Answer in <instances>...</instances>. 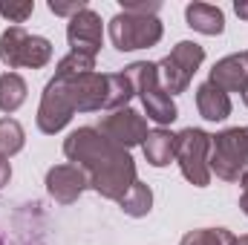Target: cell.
Returning a JSON list of instances; mask_svg holds the SVG:
<instances>
[{
	"label": "cell",
	"mask_w": 248,
	"mask_h": 245,
	"mask_svg": "<svg viewBox=\"0 0 248 245\" xmlns=\"http://www.w3.org/2000/svg\"><path fill=\"white\" fill-rule=\"evenodd\" d=\"M0 245H3V240H0Z\"/></svg>",
	"instance_id": "31"
},
{
	"label": "cell",
	"mask_w": 248,
	"mask_h": 245,
	"mask_svg": "<svg viewBox=\"0 0 248 245\" xmlns=\"http://www.w3.org/2000/svg\"><path fill=\"white\" fill-rule=\"evenodd\" d=\"M122 6H124L122 12H130V15H150V17H156V12H159V3H156V0H153V3H144V0H124Z\"/></svg>",
	"instance_id": "24"
},
{
	"label": "cell",
	"mask_w": 248,
	"mask_h": 245,
	"mask_svg": "<svg viewBox=\"0 0 248 245\" xmlns=\"http://www.w3.org/2000/svg\"><path fill=\"white\" fill-rule=\"evenodd\" d=\"M240 184H243V193H240V208H243V214L248 216V168H246V173L240 176Z\"/></svg>",
	"instance_id": "26"
},
{
	"label": "cell",
	"mask_w": 248,
	"mask_h": 245,
	"mask_svg": "<svg viewBox=\"0 0 248 245\" xmlns=\"http://www.w3.org/2000/svg\"><path fill=\"white\" fill-rule=\"evenodd\" d=\"M87 187L90 184H87L84 170L75 165H55L46 170V193L61 205H72Z\"/></svg>",
	"instance_id": "12"
},
{
	"label": "cell",
	"mask_w": 248,
	"mask_h": 245,
	"mask_svg": "<svg viewBox=\"0 0 248 245\" xmlns=\"http://www.w3.org/2000/svg\"><path fill=\"white\" fill-rule=\"evenodd\" d=\"M122 205V211L127 216H133V219H141V216H147L150 211H153V190H150V184L139 182L124 193V199L119 202Z\"/></svg>",
	"instance_id": "18"
},
{
	"label": "cell",
	"mask_w": 248,
	"mask_h": 245,
	"mask_svg": "<svg viewBox=\"0 0 248 245\" xmlns=\"http://www.w3.org/2000/svg\"><path fill=\"white\" fill-rule=\"evenodd\" d=\"M107 81H110V98H107V110H124V107H130V101H133V95H136V87H133V81L127 78V72H107Z\"/></svg>",
	"instance_id": "19"
},
{
	"label": "cell",
	"mask_w": 248,
	"mask_h": 245,
	"mask_svg": "<svg viewBox=\"0 0 248 245\" xmlns=\"http://www.w3.org/2000/svg\"><path fill=\"white\" fill-rule=\"evenodd\" d=\"M246 55H248V52H246Z\"/></svg>",
	"instance_id": "32"
},
{
	"label": "cell",
	"mask_w": 248,
	"mask_h": 245,
	"mask_svg": "<svg viewBox=\"0 0 248 245\" xmlns=\"http://www.w3.org/2000/svg\"><path fill=\"white\" fill-rule=\"evenodd\" d=\"M95 130H98L101 136H107L110 141H116L119 147H124V150H130V147H136V144H144V138H147V133H150L144 116L136 113V110H130V107L116 110V113H110V116H101Z\"/></svg>",
	"instance_id": "9"
},
{
	"label": "cell",
	"mask_w": 248,
	"mask_h": 245,
	"mask_svg": "<svg viewBox=\"0 0 248 245\" xmlns=\"http://www.w3.org/2000/svg\"><path fill=\"white\" fill-rule=\"evenodd\" d=\"M179 245H237V237L228 228H196L187 231Z\"/></svg>",
	"instance_id": "21"
},
{
	"label": "cell",
	"mask_w": 248,
	"mask_h": 245,
	"mask_svg": "<svg viewBox=\"0 0 248 245\" xmlns=\"http://www.w3.org/2000/svg\"><path fill=\"white\" fill-rule=\"evenodd\" d=\"M0 61L9 69H17V66L44 69L52 61V44L41 35H29L23 26H9L0 35Z\"/></svg>",
	"instance_id": "4"
},
{
	"label": "cell",
	"mask_w": 248,
	"mask_h": 245,
	"mask_svg": "<svg viewBox=\"0 0 248 245\" xmlns=\"http://www.w3.org/2000/svg\"><path fill=\"white\" fill-rule=\"evenodd\" d=\"M243 104H246V107H248V87H246V90H243Z\"/></svg>",
	"instance_id": "30"
},
{
	"label": "cell",
	"mask_w": 248,
	"mask_h": 245,
	"mask_svg": "<svg viewBox=\"0 0 248 245\" xmlns=\"http://www.w3.org/2000/svg\"><path fill=\"white\" fill-rule=\"evenodd\" d=\"M211 176L222 182H240L248 168V130L246 127H228L217 136H211V153H208Z\"/></svg>",
	"instance_id": "3"
},
{
	"label": "cell",
	"mask_w": 248,
	"mask_h": 245,
	"mask_svg": "<svg viewBox=\"0 0 248 245\" xmlns=\"http://www.w3.org/2000/svg\"><path fill=\"white\" fill-rule=\"evenodd\" d=\"M208 81L214 87H219L222 92H243L248 87V55L240 52V55H228V58L217 61Z\"/></svg>",
	"instance_id": "13"
},
{
	"label": "cell",
	"mask_w": 248,
	"mask_h": 245,
	"mask_svg": "<svg viewBox=\"0 0 248 245\" xmlns=\"http://www.w3.org/2000/svg\"><path fill=\"white\" fill-rule=\"evenodd\" d=\"M63 156L69 159V165L84 170L87 184L95 193L113 202H122L124 193L139 179L130 150H124L107 136H101L95 127L72 130L63 141Z\"/></svg>",
	"instance_id": "1"
},
{
	"label": "cell",
	"mask_w": 248,
	"mask_h": 245,
	"mask_svg": "<svg viewBox=\"0 0 248 245\" xmlns=\"http://www.w3.org/2000/svg\"><path fill=\"white\" fill-rule=\"evenodd\" d=\"M185 20L199 35H222L225 32V15L219 6H211V3H187Z\"/></svg>",
	"instance_id": "16"
},
{
	"label": "cell",
	"mask_w": 248,
	"mask_h": 245,
	"mask_svg": "<svg viewBox=\"0 0 248 245\" xmlns=\"http://www.w3.org/2000/svg\"><path fill=\"white\" fill-rule=\"evenodd\" d=\"M202 61H205V46H199L196 41H179L170 49V55H165L159 61V81H162L165 92L170 98L185 92Z\"/></svg>",
	"instance_id": "6"
},
{
	"label": "cell",
	"mask_w": 248,
	"mask_h": 245,
	"mask_svg": "<svg viewBox=\"0 0 248 245\" xmlns=\"http://www.w3.org/2000/svg\"><path fill=\"white\" fill-rule=\"evenodd\" d=\"M110 41L119 52H136V49H150L162 41L165 26L159 17L150 15H130V12H119L110 26Z\"/></svg>",
	"instance_id": "5"
},
{
	"label": "cell",
	"mask_w": 248,
	"mask_h": 245,
	"mask_svg": "<svg viewBox=\"0 0 248 245\" xmlns=\"http://www.w3.org/2000/svg\"><path fill=\"white\" fill-rule=\"evenodd\" d=\"M66 41H69V52L95 58L98 49H101V41H104L101 15L87 6L84 12H78L75 17H69V23H66Z\"/></svg>",
	"instance_id": "11"
},
{
	"label": "cell",
	"mask_w": 248,
	"mask_h": 245,
	"mask_svg": "<svg viewBox=\"0 0 248 245\" xmlns=\"http://www.w3.org/2000/svg\"><path fill=\"white\" fill-rule=\"evenodd\" d=\"M141 150H144L147 165H153V168H168V165L176 159V136H173L170 130H165V127H156V130L147 133Z\"/></svg>",
	"instance_id": "15"
},
{
	"label": "cell",
	"mask_w": 248,
	"mask_h": 245,
	"mask_svg": "<svg viewBox=\"0 0 248 245\" xmlns=\"http://www.w3.org/2000/svg\"><path fill=\"white\" fill-rule=\"evenodd\" d=\"M234 12H237L243 20H248V3H243V0H240V3H234Z\"/></svg>",
	"instance_id": "28"
},
{
	"label": "cell",
	"mask_w": 248,
	"mask_h": 245,
	"mask_svg": "<svg viewBox=\"0 0 248 245\" xmlns=\"http://www.w3.org/2000/svg\"><path fill=\"white\" fill-rule=\"evenodd\" d=\"M75 110L63 92V84L58 78H52L46 87H44V95H41V107H38V130L46 133V136H55L61 133L66 124L72 122Z\"/></svg>",
	"instance_id": "10"
},
{
	"label": "cell",
	"mask_w": 248,
	"mask_h": 245,
	"mask_svg": "<svg viewBox=\"0 0 248 245\" xmlns=\"http://www.w3.org/2000/svg\"><path fill=\"white\" fill-rule=\"evenodd\" d=\"M26 92L29 87L17 72H3L0 75V113L12 116L15 110H20L26 101Z\"/></svg>",
	"instance_id": "17"
},
{
	"label": "cell",
	"mask_w": 248,
	"mask_h": 245,
	"mask_svg": "<svg viewBox=\"0 0 248 245\" xmlns=\"http://www.w3.org/2000/svg\"><path fill=\"white\" fill-rule=\"evenodd\" d=\"M124 72H127V78L133 81L136 95L141 98V107H144V113H147L150 122H156L159 127L176 122L179 110H176L173 98L165 92V87H162V81H159V63L136 61V63H130V66H124Z\"/></svg>",
	"instance_id": "2"
},
{
	"label": "cell",
	"mask_w": 248,
	"mask_h": 245,
	"mask_svg": "<svg viewBox=\"0 0 248 245\" xmlns=\"http://www.w3.org/2000/svg\"><path fill=\"white\" fill-rule=\"evenodd\" d=\"M58 75H81V72H95V58L90 55H78V52H69L63 55L58 66H55Z\"/></svg>",
	"instance_id": "22"
},
{
	"label": "cell",
	"mask_w": 248,
	"mask_h": 245,
	"mask_svg": "<svg viewBox=\"0 0 248 245\" xmlns=\"http://www.w3.org/2000/svg\"><path fill=\"white\" fill-rule=\"evenodd\" d=\"M246 130H248V127H246Z\"/></svg>",
	"instance_id": "33"
},
{
	"label": "cell",
	"mask_w": 248,
	"mask_h": 245,
	"mask_svg": "<svg viewBox=\"0 0 248 245\" xmlns=\"http://www.w3.org/2000/svg\"><path fill=\"white\" fill-rule=\"evenodd\" d=\"M237 245H248V234H243V237H237Z\"/></svg>",
	"instance_id": "29"
},
{
	"label": "cell",
	"mask_w": 248,
	"mask_h": 245,
	"mask_svg": "<svg viewBox=\"0 0 248 245\" xmlns=\"http://www.w3.org/2000/svg\"><path fill=\"white\" fill-rule=\"evenodd\" d=\"M208 153H211V136L199 127H185L176 133V162L179 170L193 187H208L211 184V168H208Z\"/></svg>",
	"instance_id": "7"
},
{
	"label": "cell",
	"mask_w": 248,
	"mask_h": 245,
	"mask_svg": "<svg viewBox=\"0 0 248 245\" xmlns=\"http://www.w3.org/2000/svg\"><path fill=\"white\" fill-rule=\"evenodd\" d=\"M9 179H12V165H9V159L0 156V190L9 184Z\"/></svg>",
	"instance_id": "27"
},
{
	"label": "cell",
	"mask_w": 248,
	"mask_h": 245,
	"mask_svg": "<svg viewBox=\"0 0 248 245\" xmlns=\"http://www.w3.org/2000/svg\"><path fill=\"white\" fill-rule=\"evenodd\" d=\"M84 9H87L84 0H75V3H58V0H49V12H52V15H69V17H75V15L84 12Z\"/></svg>",
	"instance_id": "25"
},
{
	"label": "cell",
	"mask_w": 248,
	"mask_h": 245,
	"mask_svg": "<svg viewBox=\"0 0 248 245\" xmlns=\"http://www.w3.org/2000/svg\"><path fill=\"white\" fill-rule=\"evenodd\" d=\"M32 12H35V3H29V0H26V3H3V6H0V15H3L6 20H12L15 26H20Z\"/></svg>",
	"instance_id": "23"
},
{
	"label": "cell",
	"mask_w": 248,
	"mask_h": 245,
	"mask_svg": "<svg viewBox=\"0 0 248 245\" xmlns=\"http://www.w3.org/2000/svg\"><path fill=\"white\" fill-rule=\"evenodd\" d=\"M23 144H26V133H23L20 122L17 119H9V116L0 119V156L9 159V156L20 153Z\"/></svg>",
	"instance_id": "20"
},
{
	"label": "cell",
	"mask_w": 248,
	"mask_h": 245,
	"mask_svg": "<svg viewBox=\"0 0 248 245\" xmlns=\"http://www.w3.org/2000/svg\"><path fill=\"white\" fill-rule=\"evenodd\" d=\"M196 110L205 122H225L231 116V95L205 81L196 87Z\"/></svg>",
	"instance_id": "14"
},
{
	"label": "cell",
	"mask_w": 248,
	"mask_h": 245,
	"mask_svg": "<svg viewBox=\"0 0 248 245\" xmlns=\"http://www.w3.org/2000/svg\"><path fill=\"white\" fill-rule=\"evenodd\" d=\"M63 84V92L75 113H98L107 110L110 81L107 72H81V75H52Z\"/></svg>",
	"instance_id": "8"
}]
</instances>
